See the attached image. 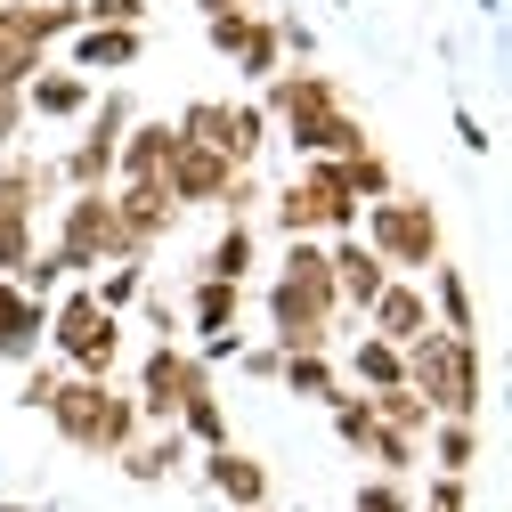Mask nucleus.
Instances as JSON below:
<instances>
[{"instance_id":"24","label":"nucleus","mask_w":512,"mask_h":512,"mask_svg":"<svg viewBox=\"0 0 512 512\" xmlns=\"http://www.w3.org/2000/svg\"><path fill=\"white\" fill-rule=\"evenodd\" d=\"M252 252H261V236H252V220H228L204 252H196V277H220V285H244L252 277Z\"/></svg>"},{"instance_id":"34","label":"nucleus","mask_w":512,"mask_h":512,"mask_svg":"<svg viewBox=\"0 0 512 512\" xmlns=\"http://www.w3.org/2000/svg\"><path fill=\"white\" fill-rule=\"evenodd\" d=\"M358 456H374V472H382V480H407V472H415V456H423V439H407V431H382V423H374V439L358 447Z\"/></svg>"},{"instance_id":"3","label":"nucleus","mask_w":512,"mask_h":512,"mask_svg":"<svg viewBox=\"0 0 512 512\" xmlns=\"http://www.w3.org/2000/svg\"><path fill=\"white\" fill-rule=\"evenodd\" d=\"M358 236L391 261V277H423L431 261H447V228H439V204L431 196H407V187H391V196H374L358 212Z\"/></svg>"},{"instance_id":"43","label":"nucleus","mask_w":512,"mask_h":512,"mask_svg":"<svg viewBox=\"0 0 512 512\" xmlns=\"http://www.w3.org/2000/svg\"><path fill=\"white\" fill-rule=\"evenodd\" d=\"M236 366H244L252 382H277V366H285V350H277V342H244V350H236Z\"/></svg>"},{"instance_id":"2","label":"nucleus","mask_w":512,"mask_h":512,"mask_svg":"<svg viewBox=\"0 0 512 512\" xmlns=\"http://www.w3.org/2000/svg\"><path fill=\"white\" fill-rule=\"evenodd\" d=\"M407 391L431 407V415H464L480 423V334H423L407 342Z\"/></svg>"},{"instance_id":"28","label":"nucleus","mask_w":512,"mask_h":512,"mask_svg":"<svg viewBox=\"0 0 512 512\" xmlns=\"http://www.w3.org/2000/svg\"><path fill=\"white\" fill-rule=\"evenodd\" d=\"M139 293H147V261L131 252V261H106L98 277H90V301L98 309H114V317H131L139 309Z\"/></svg>"},{"instance_id":"36","label":"nucleus","mask_w":512,"mask_h":512,"mask_svg":"<svg viewBox=\"0 0 512 512\" xmlns=\"http://www.w3.org/2000/svg\"><path fill=\"white\" fill-rule=\"evenodd\" d=\"M350 512H415V496H407V480H382L374 472V480L350 488Z\"/></svg>"},{"instance_id":"44","label":"nucleus","mask_w":512,"mask_h":512,"mask_svg":"<svg viewBox=\"0 0 512 512\" xmlns=\"http://www.w3.org/2000/svg\"><path fill=\"white\" fill-rule=\"evenodd\" d=\"M456 139H464V155H488V147H496V131H488L472 106H456Z\"/></svg>"},{"instance_id":"19","label":"nucleus","mask_w":512,"mask_h":512,"mask_svg":"<svg viewBox=\"0 0 512 512\" xmlns=\"http://www.w3.org/2000/svg\"><path fill=\"white\" fill-rule=\"evenodd\" d=\"M179 456H196V447L179 439V423H155V431H139L131 447H122L114 464H122V480H139V488H163V480L179 472Z\"/></svg>"},{"instance_id":"31","label":"nucleus","mask_w":512,"mask_h":512,"mask_svg":"<svg viewBox=\"0 0 512 512\" xmlns=\"http://www.w3.org/2000/svg\"><path fill=\"white\" fill-rule=\"evenodd\" d=\"M366 399H374V423H382V431H407V439H423V431L439 423V415H431V407L407 391V382H391V391H366Z\"/></svg>"},{"instance_id":"13","label":"nucleus","mask_w":512,"mask_h":512,"mask_svg":"<svg viewBox=\"0 0 512 512\" xmlns=\"http://www.w3.org/2000/svg\"><path fill=\"white\" fill-rule=\"evenodd\" d=\"M139 57H147V25H74L66 33V66L74 74H131L139 66Z\"/></svg>"},{"instance_id":"1","label":"nucleus","mask_w":512,"mask_h":512,"mask_svg":"<svg viewBox=\"0 0 512 512\" xmlns=\"http://www.w3.org/2000/svg\"><path fill=\"white\" fill-rule=\"evenodd\" d=\"M261 114H269V131H285V147H293L301 163L374 147L366 122L350 114V98H342V82H334L326 66H277V74L261 82Z\"/></svg>"},{"instance_id":"40","label":"nucleus","mask_w":512,"mask_h":512,"mask_svg":"<svg viewBox=\"0 0 512 512\" xmlns=\"http://www.w3.org/2000/svg\"><path fill=\"white\" fill-rule=\"evenodd\" d=\"M82 25H147V0H82Z\"/></svg>"},{"instance_id":"48","label":"nucleus","mask_w":512,"mask_h":512,"mask_svg":"<svg viewBox=\"0 0 512 512\" xmlns=\"http://www.w3.org/2000/svg\"><path fill=\"white\" fill-rule=\"evenodd\" d=\"M0 512H17V496H0Z\"/></svg>"},{"instance_id":"4","label":"nucleus","mask_w":512,"mask_h":512,"mask_svg":"<svg viewBox=\"0 0 512 512\" xmlns=\"http://www.w3.org/2000/svg\"><path fill=\"white\" fill-rule=\"evenodd\" d=\"M41 350L66 366V374H114V366H122V317L98 309L90 285H66V293L49 301V334H41Z\"/></svg>"},{"instance_id":"27","label":"nucleus","mask_w":512,"mask_h":512,"mask_svg":"<svg viewBox=\"0 0 512 512\" xmlns=\"http://www.w3.org/2000/svg\"><path fill=\"white\" fill-rule=\"evenodd\" d=\"M423 456H431L439 472L472 480V464H480V423H464V415H439V423L423 431Z\"/></svg>"},{"instance_id":"47","label":"nucleus","mask_w":512,"mask_h":512,"mask_svg":"<svg viewBox=\"0 0 512 512\" xmlns=\"http://www.w3.org/2000/svg\"><path fill=\"white\" fill-rule=\"evenodd\" d=\"M496 9H504V0H480V17H496Z\"/></svg>"},{"instance_id":"8","label":"nucleus","mask_w":512,"mask_h":512,"mask_svg":"<svg viewBox=\"0 0 512 512\" xmlns=\"http://www.w3.org/2000/svg\"><path fill=\"white\" fill-rule=\"evenodd\" d=\"M358 212L366 204H342V196H326L309 171L301 179H285V187H269V220H277V236H350L358 228Z\"/></svg>"},{"instance_id":"37","label":"nucleus","mask_w":512,"mask_h":512,"mask_svg":"<svg viewBox=\"0 0 512 512\" xmlns=\"http://www.w3.org/2000/svg\"><path fill=\"white\" fill-rule=\"evenodd\" d=\"M139 326H147V342H179V334H187V317H179V301L139 293Z\"/></svg>"},{"instance_id":"15","label":"nucleus","mask_w":512,"mask_h":512,"mask_svg":"<svg viewBox=\"0 0 512 512\" xmlns=\"http://www.w3.org/2000/svg\"><path fill=\"white\" fill-rule=\"evenodd\" d=\"M17 98H25V122H82V114L98 106V82H90V74H74L66 57H49V66H41Z\"/></svg>"},{"instance_id":"32","label":"nucleus","mask_w":512,"mask_h":512,"mask_svg":"<svg viewBox=\"0 0 512 512\" xmlns=\"http://www.w3.org/2000/svg\"><path fill=\"white\" fill-rule=\"evenodd\" d=\"M139 431H147V423H139V399L122 391V382H106V423H98V447H90V456H122Z\"/></svg>"},{"instance_id":"20","label":"nucleus","mask_w":512,"mask_h":512,"mask_svg":"<svg viewBox=\"0 0 512 512\" xmlns=\"http://www.w3.org/2000/svg\"><path fill=\"white\" fill-rule=\"evenodd\" d=\"M171 155H179V131L155 122V114H139L131 131H122V147H114V179H163Z\"/></svg>"},{"instance_id":"25","label":"nucleus","mask_w":512,"mask_h":512,"mask_svg":"<svg viewBox=\"0 0 512 512\" xmlns=\"http://www.w3.org/2000/svg\"><path fill=\"white\" fill-rule=\"evenodd\" d=\"M277 382H285L293 399H317V407H326V399H342V391H350V382H342V366H334V350H285V366H277Z\"/></svg>"},{"instance_id":"16","label":"nucleus","mask_w":512,"mask_h":512,"mask_svg":"<svg viewBox=\"0 0 512 512\" xmlns=\"http://www.w3.org/2000/svg\"><path fill=\"white\" fill-rule=\"evenodd\" d=\"M334 350H342L334 366H342L350 391H391V382H407V350H399V342H382V334H366V326H350Z\"/></svg>"},{"instance_id":"26","label":"nucleus","mask_w":512,"mask_h":512,"mask_svg":"<svg viewBox=\"0 0 512 512\" xmlns=\"http://www.w3.org/2000/svg\"><path fill=\"white\" fill-rule=\"evenodd\" d=\"M171 423H179V439L196 447V456H204V447H228V407H220V391H212V374L179 399V415H171Z\"/></svg>"},{"instance_id":"5","label":"nucleus","mask_w":512,"mask_h":512,"mask_svg":"<svg viewBox=\"0 0 512 512\" xmlns=\"http://www.w3.org/2000/svg\"><path fill=\"white\" fill-rule=\"evenodd\" d=\"M139 122V98L131 90H98V106L82 114V131H74V147H66V163H57V179L66 187H114V147H122V131Z\"/></svg>"},{"instance_id":"29","label":"nucleus","mask_w":512,"mask_h":512,"mask_svg":"<svg viewBox=\"0 0 512 512\" xmlns=\"http://www.w3.org/2000/svg\"><path fill=\"white\" fill-rule=\"evenodd\" d=\"M269 147V114H261V98H236L228 106V139H220V155L236 163V171H252V155Z\"/></svg>"},{"instance_id":"6","label":"nucleus","mask_w":512,"mask_h":512,"mask_svg":"<svg viewBox=\"0 0 512 512\" xmlns=\"http://www.w3.org/2000/svg\"><path fill=\"white\" fill-rule=\"evenodd\" d=\"M57 252L74 261V277L90 285L106 261H131V244H122V220H114V196L106 187H74L66 212H57Z\"/></svg>"},{"instance_id":"10","label":"nucleus","mask_w":512,"mask_h":512,"mask_svg":"<svg viewBox=\"0 0 512 512\" xmlns=\"http://www.w3.org/2000/svg\"><path fill=\"white\" fill-rule=\"evenodd\" d=\"M204 488L228 504V512H269V496H277V480H269V464L261 456H244V447L228 439V447H204Z\"/></svg>"},{"instance_id":"35","label":"nucleus","mask_w":512,"mask_h":512,"mask_svg":"<svg viewBox=\"0 0 512 512\" xmlns=\"http://www.w3.org/2000/svg\"><path fill=\"white\" fill-rule=\"evenodd\" d=\"M326 415H334V439L350 447V456L374 439V399H366V391H342V399H326Z\"/></svg>"},{"instance_id":"45","label":"nucleus","mask_w":512,"mask_h":512,"mask_svg":"<svg viewBox=\"0 0 512 512\" xmlns=\"http://www.w3.org/2000/svg\"><path fill=\"white\" fill-rule=\"evenodd\" d=\"M17 131H25V98H17V90H0V155L17 147Z\"/></svg>"},{"instance_id":"38","label":"nucleus","mask_w":512,"mask_h":512,"mask_svg":"<svg viewBox=\"0 0 512 512\" xmlns=\"http://www.w3.org/2000/svg\"><path fill=\"white\" fill-rule=\"evenodd\" d=\"M41 252V236H33V220H0V277H17L25 261Z\"/></svg>"},{"instance_id":"22","label":"nucleus","mask_w":512,"mask_h":512,"mask_svg":"<svg viewBox=\"0 0 512 512\" xmlns=\"http://www.w3.org/2000/svg\"><path fill=\"white\" fill-rule=\"evenodd\" d=\"M49 187H66V179H57V163H17V155H0V220H41Z\"/></svg>"},{"instance_id":"39","label":"nucleus","mask_w":512,"mask_h":512,"mask_svg":"<svg viewBox=\"0 0 512 512\" xmlns=\"http://www.w3.org/2000/svg\"><path fill=\"white\" fill-rule=\"evenodd\" d=\"M415 512H472V480H456V472H439L431 488H423V504Z\"/></svg>"},{"instance_id":"14","label":"nucleus","mask_w":512,"mask_h":512,"mask_svg":"<svg viewBox=\"0 0 512 512\" xmlns=\"http://www.w3.org/2000/svg\"><path fill=\"white\" fill-rule=\"evenodd\" d=\"M106 382H114V374H66V382H57V399L41 407L49 431L66 439V447H82V456L98 447V423H106Z\"/></svg>"},{"instance_id":"30","label":"nucleus","mask_w":512,"mask_h":512,"mask_svg":"<svg viewBox=\"0 0 512 512\" xmlns=\"http://www.w3.org/2000/svg\"><path fill=\"white\" fill-rule=\"evenodd\" d=\"M228 66H236L244 82H269V74L285 66V49H277V17H252V33L236 41V57H228Z\"/></svg>"},{"instance_id":"11","label":"nucleus","mask_w":512,"mask_h":512,"mask_svg":"<svg viewBox=\"0 0 512 512\" xmlns=\"http://www.w3.org/2000/svg\"><path fill=\"white\" fill-rule=\"evenodd\" d=\"M228 179H236V163L220 147H196V139H179V155L163 163V187L179 196V212H220Z\"/></svg>"},{"instance_id":"41","label":"nucleus","mask_w":512,"mask_h":512,"mask_svg":"<svg viewBox=\"0 0 512 512\" xmlns=\"http://www.w3.org/2000/svg\"><path fill=\"white\" fill-rule=\"evenodd\" d=\"M252 17H261V9H236V17H212V25H204V41H212L220 57H236V41L252 33Z\"/></svg>"},{"instance_id":"7","label":"nucleus","mask_w":512,"mask_h":512,"mask_svg":"<svg viewBox=\"0 0 512 512\" xmlns=\"http://www.w3.org/2000/svg\"><path fill=\"white\" fill-rule=\"evenodd\" d=\"M204 374H212V366L187 350V342H147V358H139V391H131V399H139V423H147V431H155V423H171V415H179V399L196 391Z\"/></svg>"},{"instance_id":"23","label":"nucleus","mask_w":512,"mask_h":512,"mask_svg":"<svg viewBox=\"0 0 512 512\" xmlns=\"http://www.w3.org/2000/svg\"><path fill=\"white\" fill-rule=\"evenodd\" d=\"M244 326V285H220V277H187V334H228Z\"/></svg>"},{"instance_id":"18","label":"nucleus","mask_w":512,"mask_h":512,"mask_svg":"<svg viewBox=\"0 0 512 512\" xmlns=\"http://www.w3.org/2000/svg\"><path fill=\"white\" fill-rule=\"evenodd\" d=\"M366 334H382V342H423L431 334V301H423V277H391L382 285V301L366 309Z\"/></svg>"},{"instance_id":"21","label":"nucleus","mask_w":512,"mask_h":512,"mask_svg":"<svg viewBox=\"0 0 512 512\" xmlns=\"http://www.w3.org/2000/svg\"><path fill=\"white\" fill-rule=\"evenodd\" d=\"M423 301H431V326L439 334H480V317H472V285L456 261H431L423 269Z\"/></svg>"},{"instance_id":"12","label":"nucleus","mask_w":512,"mask_h":512,"mask_svg":"<svg viewBox=\"0 0 512 512\" xmlns=\"http://www.w3.org/2000/svg\"><path fill=\"white\" fill-rule=\"evenodd\" d=\"M106 196H114V220H122V244H131V252L163 244L171 220H179V196H171L163 179H114Z\"/></svg>"},{"instance_id":"33","label":"nucleus","mask_w":512,"mask_h":512,"mask_svg":"<svg viewBox=\"0 0 512 512\" xmlns=\"http://www.w3.org/2000/svg\"><path fill=\"white\" fill-rule=\"evenodd\" d=\"M9 285H25V293H41V301H57V293H66V285H82V277H74V261H66L57 244H41V252H33V261H25Z\"/></svg>"},{"instance_id":"9","label":"nucleus","mask_w":512,"mask_h":512,"mask_svg":"<svg viewBox=\"0 0 512 512\" xmlns=\"http://www.w3.org/2000/svg\"><path fill=\"white\" fill-rule=\"evenodd\" d=\"M326 269H334V301H342V317L350 326H366V309L382 301V285H391V261L350 228V236H326Z\"/></svg>"},{"instance_id":"46","label":"nucleus","mask_w":512,"mask_h":512,"mask_svg":"<svg viewBox=\"0 0 512 512\" xmlns=\"http://www.w3.org/2000/svg\"><path fill=\"white\" fill-rule=\"evenodd\" d=\"M236 9H252V0H196V17L212 25V17H236Z\"/></svg>"},{"instance_id":"17","label":"nucleus","mask_w":512,"mask_h":512,"mask_svg":"<svg viewBox=\"0 0 512 512\" xmlns=\"http://www.w3.org/2000/svg\"><path fill=\"white\" fill-rule=\"evenodd\" d=\"M41 334H49V301L0 277V366H25V358H41Z\"/></svg>"},{"instance_id":"42","label":"nucleus","mask_w":512,"mask_h":512,"mask_svg":"<svg viewBox=\"0 0 512 512\" xmlns=\"http://www.w3.org/2000/svg\"><path fill=\"white\" fill-rule=\"evenodd\" d=\"M277 49H293V57H301V66H309V57H317V25L285 9V17H277Z\"/></svg>"}]
</instances>
